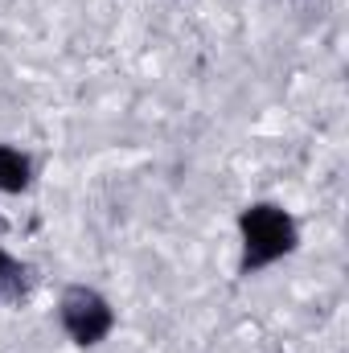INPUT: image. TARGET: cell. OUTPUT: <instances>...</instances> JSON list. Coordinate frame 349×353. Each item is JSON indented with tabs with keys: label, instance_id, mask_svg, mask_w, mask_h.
<instances>
[{
	"label": "cell",
	"instance_id": "obj_1",
	"mask_svg": "<svg viewBox=\"0 0 349 353\" xmlns=\"http://www.w3.org/2000/svg\"><path fill=\"white\" fill-rule=\"evenodd\" d=\"M300 247L296 218L275 201H251L239 214V275H259Z\"/></svg>",
	"mask_w": 349,
	"mask_h": 353
},
{
	"label": "cell",
	"instance_id": "obj_4",
	"mask_svg": "<svg viewBox=\"0 0 349 353\" xmlns=\"http://www.w3.org/2000/svg\"><path fill=\"white\" fill-rule=\"evenodd\" d=\"M12 279H17V263H12V259H8V251L0 247V296L8 292V283H12Z\"/></svg>",
	"mask_w": 349,
	"mask_h": 353
},
{
	"label": "cell",
	"instance_id": "obj_2",
	"mask_svg": "<svg viewBox=\"0 0 349 353\" xmlns=\"http://www.w3.org/2000/svg\"><path fill=\"white\" fill-rule=\"evenodd\" d=\"M58 325H62V333L74 341V345H99V341H107L111 337V329H115V308H111V300L103 296V292H94L87 283H74V288H66L62 292V300H58Z\"/></svg>",
	"mask_w": 349,
	"mask_h": 353
},
{
	"label": "cell",
	"instance_id": "obj_3",
	"mask_svg": "<svg viewBox=\"0 0 349 353\" xmlns=\"http://www.w3.org/2000/svg\"><path fill=\"white\" fill-rule=\"evenodd\" d=\"M33 185V161L29 152L0 144V193H25Z\"/></svg>",
	"mask_w": 349,
	"mask_h": 353
}]
</instances>
